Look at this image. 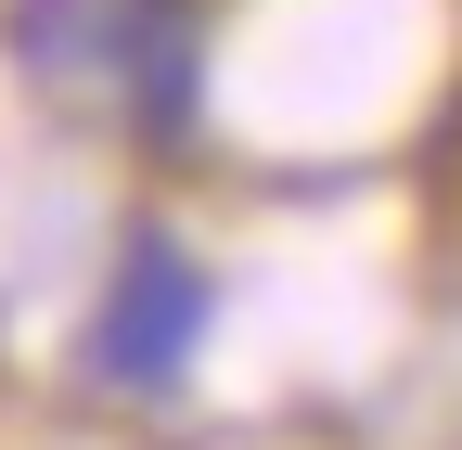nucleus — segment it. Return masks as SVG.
<instances>
[{
    "label": "nucleus",
    "mask_w": 462,
    "mask_h": 450,
    "mask_svg": "<svg viewBox=\"0 0 462 450\" xmlns=\"http://www.w3.org/2000/svg\"><path fill=\"white\" fill-rule=\"evenodd\" d=\"M206 322H218V284L167 232H129V258L103 284V322H90V361L116 386H180V361L206 348Z\"/></svg>",
    "instance_id": "2"
},
{
    "label": "nucleus",
    "mask_w": 462,
    "mask_h": 450,
    "mask_svg": "<svg viewBox=\"0 0 462 450\" xmlns=\"http://www.w3.org/2000/svg\"><path fill=\"white\" fill-rule=\"evenodd\" d=\"M14 52L39 78H90L103 103H129L154 129L193 103V39H180V14H154V0H26Z\"/></svg>",
    "instance_id": "1"
}]
</instances>
